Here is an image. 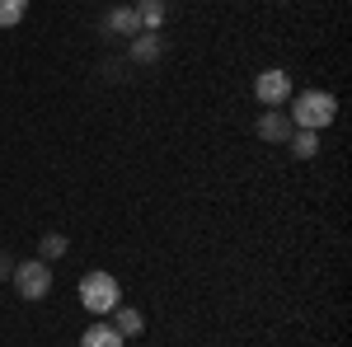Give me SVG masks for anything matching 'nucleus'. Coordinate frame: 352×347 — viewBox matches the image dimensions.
I'll use <instances>...</instances> for the list:
<instances>
[{
	"instance_id": "1",
	"label": "nucleus",
	"mask_w": 352,
	"mask_h": 347,
	"mask_svg": "<svg viewBox=\"0 0 352 347\" xmlns=\"http://www.w3.org/2000/svg\"><path fill=\"white\" fill-rule=\"evenodd\" d=\"M338 117V99L329 89H305L292 99V127H305V132H324L329 122Z\"/></svg>"
},
{
	"instance_id": "2",
	"label": "nucleus",
	"mask_w": 352,
	"mask_h": 347,
	"mask_svg": "<svg viewBox=\"0 0 352 347\" xmlns=\"http://www.w3.org/2000/svg\"><path fill=\"white\" fill-rule=\"evenodd\" d=\"M80 305L89 315H113L122 305V287L113 272H85L80 277Z\"/></svg>"
},
{
	"instance_id": "3",
	"label": "nucleus",
	"mask_w": 352,
	"mask_h": 347,
	"mask_svg": "<svg viewBox=\"0 0 352 347\" xmlns=\"http://www.w3.org/2000/svg\"><path fill=\"white\" fill-rule=\"evenodd\" d=\"M14 291L24 300H43L52 291V267L43 258H28V263H14Z\"/></svg>"
},
{
	"instance_id": "4",
	"label": "nucleus",
	"mask_w": 352,
	"mask_h": 347,
	"mask_svg": "<svg viewBox=\"0 0 352 347\" xmlns=\"http://www.w3.org/2000/svg\"><path fill=\"white\" fill-rule=\"evenodd\" d=\"M254 99L263 108H282L292 99V76H287V71H263V76L254 80Z\"/></svg>"
},
{
	"instance_id": "5",
	"label": "nucleus",
	"mask_w": 352,
	"mask_h": 347,
	"mask_svg": "<svg viewBox=\"0 0 352 347\" xmlns=\"http://www.w3.org/2000/svg\"><path fill=\"white\" fill-rule=\"evenodd\" d=\"M99 33H104V38H132V33H141L136 10H132V5H113L109 14L99 19Z\"/></svg>"
},
{
	"instance_id": "6",
	"label": "nucleus",
	"mask_w": 352,
	"mask_h": 347,
	"mask_svg": "<svg viewBox=\"0 0 352 347\" xmlns=\"http://www.w3.org/2000/svg\"><path fill=\"white\" fill-rule=\"evenodd\" d=\"M292 132H296V127H292V117H287L282 108H268V113L254 122V136H258V141H287Z\"/></svg>"
},
{
	"instance_id": "7",
	"label": "nucleus",
	"mask_w": 352,
	"mask_h": 347,
	"mask_svg": "<svg viewBox=\"0 0 352 347\" xmlns=\"http://www.w3.org/2000/svg\"><path fill=\"white\" fill-rule=\"evenodd\" d=\"M160 56H164L160 33H146V28H141V33H132V61H136V66H155Z\"/></svg>"
},
{
	"instance_id": "8",
	"label": "nucleus",
	"mask_w": 352,
	"mask_h": 347,
	"mask_svg": "<svg viewBox=\"0 0 352 347\" xmlns=\"http://www.w3.org/2000/svg\"><path fill=\"white\" fill-rule=\"evenodd\" d=\"M132 10H136V24L146 28V33H160L164 14H169V5H164V0H136Z\"/></svg>"
},
{
	"instance_id": "9",
	"label": "nucleus",
	"mask_w": 352,
	"mask_h": 347,
	"mask_svg": "<svg viewBox=\"0 0 352 347\" xmlns=\"http://www.w3.org/2000/svg\"><path fill=\"white\" fill-rule=\"evenodd\" d=\"M122 343H127V338H122L113 324H89L80 333V347H122Z\"/></svg>"
},
{
	"instance_id": "10",
	"label": "nucleus",
	"mask_w": 352,
	"mask_h": 347,
	"mask_svg": "<svg viewBox=\"0 0 352 347\" xmlns=\"http://www.w3.org/2000/svg\"><path fill=\"white\" fill-rule=\"evenodd\" d=\"M113 328H118L122 338H141L146 320H141V310H127V305H118V310H113Z\"/></svg>"
},
{
	"instance_id": "11",
	"label": "nucleus",
	"mask_w": 352,
	"mask_h": 347,
	"mask_svg": "<svg viewBox=\"0 0 352 347\" xmlns=\"http://www.w3.org/2000/svg\"><path fill=\"white\" fill-rule=\"evenodd\" d=\"M287 146H292V155H296V160H315V150H320V136L305 132V127H296V132L287 136Z\"/></svg>"
},
{
	"instance_id": "12",
	"label": "nucleus",
	"mask_w": 352,
	"mask_h": 347,
	"mask_svg": "<svg viewBox=\"0 0 352 347\" xmlns=\"http://www.w3.org/2000/svg\"><path fill=\"white\" fill-rule=\"evenodd\" d=\"M24 14H28V0H0V28L24 24Z\"/></svg>"
},
{
	"instance_id": "13",
	"label": "nucleus",
	"mask_w": 352,
	"mask_h": 347,
	"mask_svg": "<svg viewBox=\"0 0 352 347\" xmlns=\"http://www.w3.org/2000/svg\"><path fill=\"white\" fill-rule=\"evenodd\" d=\"M38 249H43V263H52V258H66V249H71V244H66V235H43Z\"/></svg>"
}]
</instances>
